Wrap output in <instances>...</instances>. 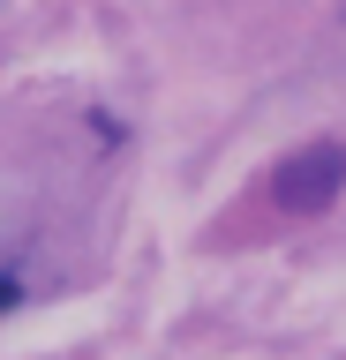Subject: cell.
Returning a JSON list of instances; mask_svg holds the SVG:
<instances>
[{"mask_svg": "<svg viewBox=\"0 0 346 360\" xmlns=\"http://www.w3.org/2000/svg\"><path fill=\"white\" fill-rule=\"evenodd\" d=\"M339 188H346V143H309V150H294L271 173V202L286 210V218H316V210H331Z\"/></svg>", "mask_w": 346, "mask_h": 360, "instance_id": "1", "label": "cell"}, {"mask_svg": "<svg viewBox=\"0 0 346 360\" xmlns=\"http://www.w3.org/2000/svg\"><path fill=\"white\" fill-rule=\"evenodd\" d=\"M16 300H23V285H16V278H8V270H0V315L16 308Z\"/></svg>", "mask_w": 346, "mask_h": 360, "instance_id": "2", "label": "cell"}]
</instances>
